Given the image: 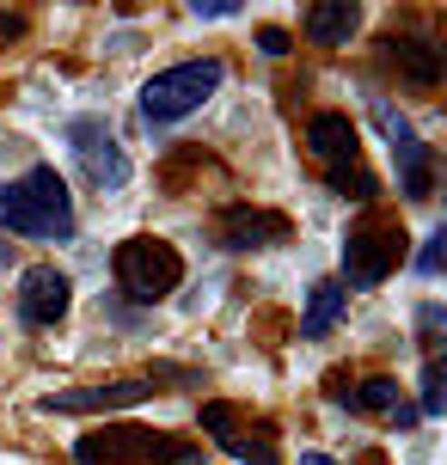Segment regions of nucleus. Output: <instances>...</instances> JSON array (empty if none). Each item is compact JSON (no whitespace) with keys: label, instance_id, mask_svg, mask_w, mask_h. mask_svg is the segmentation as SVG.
<instances>
[{"label":"nucleus","instance_id":"1","mask_svg":"<svg viewBox=\"0 0 447 465\" xmlns=\"http://www.w3.org/2000/svg\"><path fill=\"white\" fill-rule=\"evenodd\" d=\"M0 232L19 239H74V196L55 165H31L25 178L0 184Z\"/></svg>","mask_w":447,"mask_h":465},{"label":"nucleus","instance_id":"2","mask_svg":"<svg viewBox=\"0 0 447 465\" xmlns=\"http://www.w3.org/2000/svg\"><path fill=\"white\" fill-rule=\"evenodd\" d=\"M74 465H209V453L154 429H93L74 441Z\"/></svg>","mask_w":447,"mask_h":465},{"label":"nucleus","instance_id":"3","mask_svg":"<svg viewBox=\"0 0 447 465\" xmlns=\"http://www.w3.org/2000/svg\"><path fill=\"white\" fill-rule=\"evenodd\" d=\"M227 80V68L214 62V55H190V62H172V68H160L154 80L142 86V116L154 123V129H165V123H184L190 111H203L214 98V86Z\"/></svg>","mask_w":447,"mask_h":465},{"label":"nucleus","instance_id":"4","mask_svg":"<svg viewBox=\"0 0 447 465\" xmlns=\"http://www.w3.org/2000/svg\"><path fill=\"white\" fill-rule=\"evenodd\" d=\"M184 368H147V373H123V380H98V386H74V392H49L37 398L44 417H93V411H129V404H147V398L184 386Z\"/></svg>","mask_w":447,"mask_h":465},{"label":"nucleus","instance_id":"5","mask_svg":"<svg viewBox=\"0 0 447 465\" xmlns=\"http://www.w3.org/2000/svg\"><path fill=\"white\" fill-rule=\"evenodd\" d=\"M111 276L135 306H154L184 282V257H178V245H165L154 232H135V239H123L111 252Z\"/></svg>","mask_w":447,"mask_h":465},{"label":"nucleus","instance_id":"6","mask_svg":"<svg viewBox=\"0 0 447 465\" xmlns=\"http://www.w3.org/2000/svg\"><path fill=\"white\" fill-rule=\"evenodd\" d=\"M203 429H209V441L221 447V453H233L239 465H283V447H276V429L263 417H245L239 404H227V398H209L203 404Z\"/></svg>","mask_w":447,"mask_h":465},{"label":"nucleus","instance_id":"7","mask_svg":"<svg viewBox=\"0 0 447 465\" xmlns=\"http://www.w3.org/2000/svg\"><path fill=\"white\" fill-rule=\"evenodd\" d=\"M404 263V227L399 221H362L343 239V282L350 288H380Z\"/></svg>","mask_w":447,"mask_h":465},{"label":"nucleus","instance_id":"8","mask_svg":"<svg viewBox=\"0 0 447 465\" xmlns=\"http://www.w3.org/2000/svg\"><path fill=\"white\" fill-rule=\"evenodd\" d=\"M374 111V123H380V135H386V147H392V160H399V184H404V203H429L435 196V153L423 147V135L404 123L386 98H374L368 104Z\"/></svg>","mask_w":447,"mask_h":465},{"label":"nucleus","instance_id":"9","mask_svg":"<svg viewBox=\"0 0 447 465\" xmlns=\"http://www.w3.org/2000/svg\"><path fill=\"white\" fill-rule=\"evenodd\" d=\"M68 147H74V160H80V172H86V184H93L98 196H111V190L129 184V153L111 141L104 123H93V116L68 123Z\"/></svg>","mask_w":447,"mask_h":465},{"label":"nucleus","instance_id":"10","mask_svg":"<svg viewBox=\"0 0 447 465\" xmlns=\"http://www.w3.org/2000/svg\"><path fill=\"white\" fill-rule=\"evenodd\" d=\"M74 306V282L55 270V263H37V270H25L19 276V325L31 331H49L62 325Z\"/></svg>","mask_w":447,"mask_h":465},{"label":"nucleus","instance_id":"11","mask_svg":"<svg viewBox=\"0 0 447 465\" xmlns=\"http://www.w3.org/2000/svg\"><path fill=\"white\" fill-rule=\"evenodd\" d=\"M380 55H386V68H399V80L417 86V93H429V86L442 80V49H435V37H423V31H386V37H380Z\"/></svg>","mask_w":447,"mask_h":465},{"label":"nucleus","instance_id":"12","mask_svg":"<svg viewBox=\"0 0 447 465\" xmlns=\"http://www.w3.org/2000/svg\"><path fill=\"white\" fill-rule=\"evenodd\" d=\"M288 239V214L276 209H227L221 214V245L227 252H263V245H283Z\"/></svg>","mask_w":447,"mask_h":465},{"label":"nucleus","instance_id":"13","mask_svg":"<svg viewBox=\"0 0 447 465\" xmlns=\"http://www.w3.org/2000/svg\"><path fill=\"white\" fill-rule=\"evenodd\" d=\"M355 31H362V6L355 0H319V6H306L301 13V37L319 49H337L350 44Z\"/></svg>","mask_w":447,"mask_h":465},{"label":"nucleus","instance_id":"14","mask_svg":"<svg viewBox=\"0 0 447 465\" xmlns=\"http://www.w3.org/2000/svg\"><path fill=\"white\" fill-rule=\"evenodd\" d=\"M337 404H350L355 417H392L404 404V392H399V380L392 373H368L362 386H343V373H331V386H325Z\"/></svg>","mask_w":447,"mask_h":465},{"label":"nucleus","instance_id":"15","mask_svg":"<svg viewBox=\"0 0 447 465\" xmlns=\"http://www.w3.org/2000/svg\"><path fill=\"white\" fill-rule=\"evenodd\" d=\"M355 147H362V135H355V123L343 111H319L313 123H306V153L325 165H350Z\"/></svg>","mask_w":447,"mask_h":465},{"label":"nucleus","instance_id":"16","mask_svg":"<svg viewBox=\"0 0 447 465\" xmlns=\"http://www.w3.org/2000/svg\"><path fill=\"white\" fill-rule=\"evenodd\" d=\"M343 282H313V294H306V312H301V337H331L337 331V319H343Z\"/></svg>","mask_w":447,"mask_h":465},{"label":"nucleus","instance_id":"17","mask_svg":"<svg viewBox=\"0 0 447 465\" xmlns=\"http://www.w3.org/2000/svg\"><path fill=\"white\" fill-rule=\"evenodd\" d=\"M325 184L337 190V196H350V203H374V196H380V178H374V172H368L362 160L331 165V178H325Z\"/></svg>","mask_w":447,"mask_h":465},{"label":"nucleus","instance_id":"18","mask_svg":"<svg viewBox=\"0 0 447 465\" xmlns=\"http://www.w3.org/2000/svg\"><path fill=\"white\" fill-rule=\"evenodd\" d=\"M447 411V361L442 355H429L423 361V404H417V417H442Z\"/></svg>","mask_w":447,"mask_h":465},{"label":"nucleus","instance_id":"19","mask_svg":"<svg viewBox=\"0 0 447 465\" xmlns=\"http://www.w3.org/2000/svg\"><path fill=\"white\" fill-rule=\"evenodd\" d=\"M442 325H447V306L442 301H423V306H417V331H423L429 355H435V343H442Z\"/></svg>","mask_w":447,"mask_h":465},{"label":"nucleus","instance_id":"20","mask_svg":"<svg viewBox=\"0 0 447 465\" xmlns=\"http://www.w3.org/2000/svg\"><path fill=\"white\" fill-rule=\"evenodd\" d=\"M442 252H447V232H429V245L417 252V270H423V276H435V270H442Z\"/></svg>","mask_w":447,"mask_h":465},{"label":"nucleus","instance_id":"21","mask_svg":"<svg viewBox=\"0 0 447 465\" xmlns=\"http://www.w3.org/2000/svg\"><path fill=\"white\" fill-rule=\"evenodd\" d=\"M190 13H196V19H233L239 6H233V0H196Z\"/></svg>","mask_w":447,"mask_h":465},{"label":"nucleus","instance_id":"22","mask_svg":"<svg viewBox=\"0 0 447 465\" xmlns=\"http://www.w3.org/2000/svg\"><path fill=\"white\" fill-rule=\"evenodd\" d=\"M258 49H263V55H288V31L263 25V31H258Z\"/></svg>","mask_w":447,"mask_h":465},{"label":"nucleus","instance_id":"23","mask_svg":"<svg viewBox=\"0 0 447 465\" xmlns=\"http://www.w3.org/2000/svg\"><path fill=\"white\" fill-rule=\"evenodd\" d=\"M386 422H392V429H417V404H399Z\"/></svg>","mask_w":447,"mask_h":465},{"label":"nucleus","instance_id":"24","mask_svg":"<svg viewBox=\"0 0 447 465\" xmlns=\"http://www.w3.org/2000/svg\"><path fill=\"white\" fill-rule=\"evenodd\" d=\"M13 37H19V19H6V13H0V49L13 44Z\"/></svg>","mask_w":447,"mask_h":465},{"label":"nucleus","instance_id":"25","mask_svg":"<svg viewBox=\"0 0 447 465\" xmlns=\"http://www.w3.org/2000/svg\"><path fill=\"white\" fill-rule=\"evenodd\" d=\"M301 465H337L331 453H301Z\"/></svg>","mask_w":447,"mask_h":465}]
</instances>
